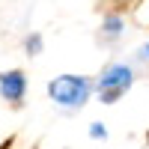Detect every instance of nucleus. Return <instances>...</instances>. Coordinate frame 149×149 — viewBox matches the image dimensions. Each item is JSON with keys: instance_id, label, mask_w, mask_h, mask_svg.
Segmentation results:
<instances>
[{"instance_id": "obj_7", "label": "nucleus", "mask_w": 149, "mask_h": 149, "mask_svg": "<svg viewBox=\"0 0 149 149\" xmlns=\"http://www.w3.org/2000/svg\"><path fill=\"white\" fill-rule=\"evenodd\" d=\"M104 3H116V6H113V12H119V9H128L134 0H104Z\"/></svg>"}, {"instance_id": "obj_2", "label": "nucleus", "mask_w": 149, "mask_h": 149, "mask_svg": "<svg viewBox=\"0 0 149 149\" xmlns=\"http://www.w3.org/2000/svg\"><path fill=\"white\" fill-rule=\"evenodd\" d=\"M131 84H134V72H131V66H125V63H113V66H107L102 74H98L95 90H98V98H102L104 104H113V102H119V98L128 93Z\"/></svg>"}, {"instance_id": "obj_4", "label": "nucleus", "mask_w": 149, "mask_h": 149, "mask_svg": "<svg viewBox=\"0 0 149 149\" xmlns=\"http://www.w3.org/2000/svg\"><path fill=\"white\" fill-rule=\"evenodd\" d=\"M122 27H125L122 12H104L102 30H98V42H116L119 36H122Z\"/></svg>"}, {"instance_id": "obj_3", "label": "nucleus", "mask_w": 149, "mask_h": 149, "mask_svg": "<svg viewBox=\"0 0 149 149\" xmlns=\"http://www.w3.org/2000/svg\"><path fill=\"white\" fill-rule=\"evenodd\" d=\"M24 93H27V74H24L21 69L0 72V95H3L12 107L24 104Z\"/></svg>"}, {"instance_id": "obj_1", "label": "nucleus", "mask_w": 149, "mask_h": 149, "mask_svg": "<svg viewBox=\"0 0 149 149\" xmlns=\"http://www.w3.org/2000/svg\"><path fill=\"white\" fill-rule=\"evenodd\" d=\"M93 90H95V81L84 78V74H60V78H54L51 84H48V95H51V102L60 104L63 110L84 107Z\"/></svg>"}, {"instance_id": "obj_8", "label": "nucleus", "mask_w": 149, "mask_h": 149, "mask_svg": "<svg viewBox=\"0 0 149 149\" xmlns=\"http://www.w3.org/2000/svg\"><path fill=\"white\" fill-rule=\"evenodd\" d=\"M137 57H140V60H149V42H146L140 51H137Z\"/></svg>"}, {"instance_id": "obj_5", "label": "nucleus", "mask_w": 149, "mask_h": 149, "mask_svg": "<svg viewBox=\"0 0 149 149\" xmlns=\"http://www.w3.org/2000/svg\"><path fill=\"white\" fill-rule=\"evenodd\" d=\"M42 48H45V39H42V33H30L27 39H24V51H27V57H36V54H42Z\"/></svg>"}, {"instance_id": "obj_6", "label": "nucleus", "mask_w": 149, "mask_h": 149, "mask_svg": "<svg viewBox=\"0 0 149 149\" xmlns=\"http://www.w3.org/2000/svg\"><path fill=\"white\" fill-rule=\"evenodd\" d=\"M90 137L93 140H104L107 137V128L102 125V122H93V125H90Z\"/></svg>"}]
</instances>
